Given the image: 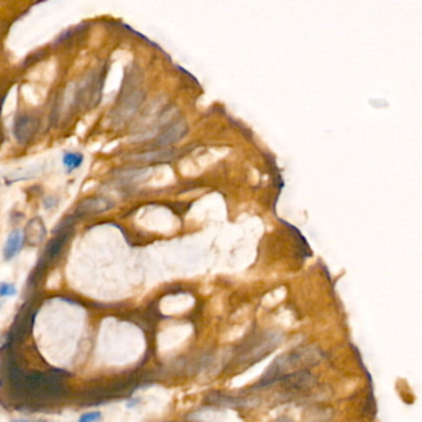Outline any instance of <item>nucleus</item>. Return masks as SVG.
I'll return each mask as SVG.
<instances>
[{
    "instance_id": "nucleus-8",
    "label": "nucleus",
    "mask_w": 422,
    "mask_h": 422,
    "mask_svg": "<svg viewBox=\"0 0 422 422\" xmlns=\"http://www.w3.org/2000/svg\"><path fill=\"white\" fill-rule=\"evenodd\" d=\"M46 227H45L44 221L40 217H35L31 221H29V223L25 227V232H24L25 240L32 247H39L46 238Z\"/></svg>"
},
{
    "instance_id": "nucleus-3",
    "label": "nucleus",
    "mask_w": 422,
    "mask_h": 422,
    "mask_svg": "<svg viewBox=\"0 0 422 422\" xmlns=\"http://www.w3.org/2000/svg\"><path fill=\"white\" fill-rule=\"evenodd\" d=\"M100 92H102V78L97 73H92L81 82L79 87L76 89L74 98L84 108H92L99 102Z\"/></svg>"
},
{
    "instance_id": "nucleus-9",
    "label": "nucleus",
    "mask_w": 422,
    "mask_h": 422,
    "mask_svg": "<svg viewBox=\"0 0 422 422\" xmlns=\"http://www.w3.org/2000/svg\"><path fill=\"white\" fill-rule=\"evenodd\" d=\"M113 206H114V203H113L110 199H108V198H89V199L81 202V204L78 206V209H77V213H78L79 216L103 213V212L105 211H109Z\"/></svg>"
},
{
    "instance_id": "nucleus-4",
    "label": "nucleus",
    "mask_w": 422,
    "mask_h": 422,
    "mask_svg": "<svg viewBox=\"0 0 422 422\" xmlns=\"http://www.w3.org/2000/svg\"><path fill=\"white\" fill-rule=\"evenodd\" d=\"M40 128V120L35 115L29 113H23L16 117L14 122L13 133L18 143L27 144L34 139Z\"/></svg>"
},
{
    "instance_id": "nucleus-5",
    "label": "nucleus",
    "mask_w": 422,
    "mask_h": 422,
    "mask_svg": "<svg viewBox=\"0 0 422 422\" xmlns=\"http://www.w3.org/2000/svg\"><path fill=\"white\" fill-rule=\"evenodd\" d=\"M68 228L71 227L60 228V234H58L57 237L53 238V239L47 244L46 249H45L44 251V255H42L41 260H40V264L39 266H37L36 271L44 270L50 263H52L53 260H56V259L58 258V255H60L62 249L65 248L66 243H67L68 238H70L71 235V232Z\"/></svg>"
},
{
    "instance_id": "nucleus-10",
    "label": "nucleus",
    "mask_w": 422,
    "mask_h": 422,
    "mask_svg": "<svg viewBox=\"0 0 422 422\" xmlns=\"http://www.w3.org/2000/svg\"><path fill=\"white\" fill-rule=\"evenodd\" d=\"M24 243H25L24 233L18 229L13 230V232L9 234L5 244H4V249H3L4 259H5V260H11V259L15 258V256L20 253L21 249H23Z\"/></svg>"
},
{
    "instance_id": "nucleus-15",
    "label": "nucleus",
    "mask_w": 422,
    "mask_h": 422,
    "mask_svg": "<svg viewBox=\"0 0 422 422\" xmlns=\"http://www.w3.org/2000/svg\"><path fill=\"white\" fill-rule=\"evenodd\" d=\"M100 419H102V414H100V412L92 411L82 415V416L79 417L78 422H98Z\"/></svg>"
},
{
    "instance_id": "nucleus-6",
    "label": "nucleus",
    "mask_w": 422,
    "mask_h": 422,
    "mask_svg": "<svg viewBox=\"0 0 422 422\" xmlns=\"http://www.w3.org/2000/svg\"><path fill=\"white\" fill-rule=\"evenodd\" d=\"M282 385L291 391H303L315 385L316 378L308 370H298L280 379Z\"/></svg>"
},
{
    "instance_id": "nucleus-11",
    "label": "nucleus",
    "mask_w": 422,
    "mask_h": 422,
    "mask_svg": "<svg viewBox=\"0 0 422 422\" xmlns=\"http://www.w3.org/2000/svg\"><path fill=\"white\" fill-rule=\"evenodd\" d=\"M207 402L213 405H222V406H230L237 407L243 406V405L248 404V400L244 397H239V396H232L228 394L218 393V391H213V393L208 394L206 396Z\"/></svg>"
},
{
    "instance_id": "nucleus-7",
    "label": "nucleus",
    "mask_w": 422,
    "mask_h": 422,
    "mask_svg": "<svg viewBox=\"0 0 422 422\" xmlns=\"http://www.w3.org/2000/svg\"><path fill=\"white\" fill-rule=\"evenodd\" d=\"M141 98L143 97H141L140 92H133L131 94L126 96L120 102L119 107L114 110V122L124 123L130 119L141 103Z\"/></svg>"
},
{
    "instance_id": "nucleus-1",
    "label": "nucleus",
    "mask_w": 422,
    "mask_h": 422,
    "mask_svg": "<svg viewBox=\"0 0 422 422\" xmlns=\"http://www.w3.org/2000/svg\"><path fill=\"white\" fill-rule=\"evenodd\" d=\"M321 358H322L321 352L313 347H306L302 349H297L289 354L281 355L269 367L255 388H266L271 384L277 383L284 376L301 370V368L316 365Z\"/></svg>"
},
{
    "instance_id": "nucleus-12",
    "label": "nucleus",
    "mask_w": 422,
    "mask_h": 422,
    "mask_svg": "<svg viewBox=\"0 0 422 422\" xmlns=\"http://www.w3.org/2000/svg\"><path fill=\"white\" fill-rule=\"evenodd\" d=\"M185 131H186V126L183 125L182 123L174 124V125H172L171 128L167 129L162 135H160L159 140H157V144H159L160 146L170 145V144L175 143L176 140H178V139L185 134Z\"/></svg>"
},
{
    "instance_id": "nucleus-18",
    "label": "nucleus",
    "mask_w": 422,
    "mask_h": 422,
    "mask_svg": "<svg viewBox=\"0 0 422 422\" xmlns=\"http://www.w3.org/2000/svg\"><path fill=\"white\" fill-rule=\"evenodd\" d=\"M21 422H30V421H21Z\"/></svg>"
},
{
    "instance_id": "nucleus-16",
    "label": "nucleus",
    "mask_w": 422,
    "mask_h": 422,
    "mask_svg": "<svg viewBox=\"0 0 422 422\" xmlns=\"http://www.w3.org/2000/svg\"><path fill=\"white\" fill-rule=\"evenodd\" d=\"M275 422H292L291 420H289V419H286V417H284V419H280V420H276V421Z\"/></svg>"
},
{
    "instance_id": "nucleus-17",
    "label": "nucleus",
    "mask_w": 422,
    "mask_h": 422,
    "mask_svg": "<svg viewBox=\"0 0 422 422\" xmlns=\"http://www.w3.org/2000/svg\"><path fill=\"white\" fill-rule=\"evenodd\" d=\"M1 308H3V303L0 302V310H1Z\"/></svg>"
},
{
    "instance_id": "nucleus-13",
    "label": "nucleus",
    "mask_w": 422,
    "mask_h": 422,
    "mask_svg": "<svg viewBox=\"0 0 422 422\" xmlns=\"http://www.w3.org/2000/svg\"><path fill=\"white\" fill-rule=\"evenodd\" d=\"M84 159L81 152H66L62 157L63 166L67 169L68 172H72L74 170L79 169L83 164Z\"/></svg>"
},
{
    "instance_id": "nucleus-14",
    "label": "nucleus",
    "mask_w": 422,
    "mask_h": 422,
    "mask_svg": "<svg viewBox=\"0 0 422 422\" xmlns=\"http://www.w3.org/2000/svg\"><path fill=\"white\" fill-rule=\"evenodd\" d=\"M18 290L13 284H8V282H1L0 284V297H9L15 296Z\"/></svg>"
},
{
    "instance_id": "nucleus-2",
    "label": "nucleus",
    "mask_w": 422,
    "mask_h": 422,
    "mask_svg": "<svg viewBox=\"0 0 422 422\" xmlns=\"http://www.w3.org/2000/svg\"><path fill=\"white\" fill-rule=\"evenodd\" d=\"M281 341L282 337L276 332H263L260 334H255L253 338L248 339L243 343L242 349L238 352L237 358H235V362L244 368L250 367L260 362L274 349H276Z\"/></svg>"
}]
</instances>
